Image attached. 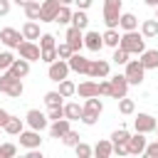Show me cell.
<instances>
[{
  "label": "cell",
  "mask_w": 158,
  "mask_h": 158,
  "mask_svg": "<svg viewBox=\"0 0 158 158\" xmlns=\"http://www.w3.org/2000/svg\"><path fill=\"white\" fill-rule=\"evenodd\" d=\"M25 158H44V156L40 153V148H35V151H30V153H27Z\"/></svg>",
  "instance_id": "816d5d0a"
},
{
  "label": "cell",
  "mask_w": 158,
  "mask_h": 158,
  "mask_svg": "<svg viewBox=\"0 0 158 158\" xmlns=\"http://www.w3.org/2000/svg\"><path fill=\"white\" fill-rule=\"evenodd\" d=\"M146 146H148V141H146V136H143V133L131 136V138H128V156H143Z\"/></svg>",
  "instance_id": "e0dca14e"
},
{
  "label": "cell",
  "mask_w": 158,
  "mask_h": 158,
  "mask_svg": "<svg viewBox=\"0 0 158 158\" xmlns=\"http://www.w3.org/2000/svg\"><path fill=\"white\" fill-rule=\"evenodd\" d=\"M69 72H72V69H69V64H67V62H62V59H57L54 64H49L47 77H49V81H57V84H59V81H64V79L69 77Z\"/></svg>",
  "instance_id": "30bf717a"
},
{
  "label": "cell",
  "mask_w": 158,
  "mask_h": 158,
  "mask_svg": "<svg viewBox=\"0 0 158 158\" xmlns=\"http://www.w3.org/2000/svg\"><path fill=\"white\" fill-rule=\"evenodd\" d=\"M79 138H81V136H79V133H77V131H69V133H67V136H64V138H62V143H64V146H72V148H74V146H77V143H81V141H79Z\"/></svg>",
  "instance_id": "7bdbcfd3"
},
{
  "label": "cell",
  "mask_w": 158,
  "mask_h": 158,
  "mask_svg": "<svg viewBox=\"0 0 158 158\" xmlns=\"http://www.w3.org/2000/svg\"><path fill=\"white\" fill-rule=\"evenodd\" d=\"M12 62H15L12 52H0V72H7L12 67Z\"/></svg>",
  "instance_id": "b9f144b4"
},
{
  "label": "cell",
  "mask_w": 158,
  "mask_h": 158,
  "mask_svg": "<svg viewBox=\"0 0 158 158\" xmlns=\"http://www.w3.org/2000/svg\"><path fill=\"white\" fill-rule=\"evenodd\" d=\"M109 69H111V64H109L106 59H91L89 77H91V79H106V77H109Z\"/></svg>",
  "instance_id": "4fadbf2b"
},
{
  "label": "cell",
  "mask_w": 158,
  "mask_h": 158,
  "mask_svg": "<svg viewBox=\"0 0 158 158\" xmlns=\"http://www.w3.org/2000/svg\"><path fill=\"white\" fill-rule=\"evenodd\" d=\"M101 40H104V44H106V47H114V49H118L121 35H118V30H106V32L101 35Z\"/></svg>",
  "instance_id": "f546056e"
},
{
  "label": "cell",
  "mask_w": 158,
  "mask_h": 158,
  "mask_svg": "<svg viewBox=\"0 0 158 158\" xmlns=\"http://www.w3.org/2000/svg\"><path fill=\"white\" fill-rule=\"evenodd\" d=\"M12 7V0H0V17H5Z\"/></svg>",
  "instance_id": "c3c4849f"
},
{
  "label": "cell",
  "mask_w": 158,
  "mask_h": 158,
  "mask_svg": "<svg viewBox=\"0 0 158 158\" xmlns=\"http://www.w3.org/2000/svg\"><path fill=\"white\" fill-rule=\"evenodd\" d=\"M64 40H67V44L72 47V52L74 54H79V49L84 47V32L81 30H77V27H67V35H64Z\"/></svg>",
  "instance_id": "8fae6325"
},
{
  "label": "cell",
  "mask_w": 158,
  "mask_h": 158,
  "mask_svg": "<svg viewBox=\"0 0 158 158\" xmlns=\"http://www.w3.org/2000/svg\"><path fill=\"white\" fill-rule=\"evenodd\" d=\"M0 40H2V44H5V47H10V49H17V47L25 42L22 32H20V30H15V27H2V30H0Z\"/></svg>",
  "instance_id": "8992f818"
},
{
  "label": "cell",
  "mask_w": 158,
  "mask_h": 158,
  "mask_svg": "<svg viewBox=\"0 0 158 158\" xmlns=\"http://www.w3.org/2000/svg\"><path fill=\"white\" fill-rule=\"evenodd\" d=\"M64 99H69V96H74L77 94V84L74 81H69V79H64V81H59V89H57Z\"/></svg>",
  "instance_id": "836d02e7"
},
{
  "label": "cell",
  "mask_w": 158,
  "mask_h": 158,
  "mask_svg": "<svg viewBox=\"0 0 158 158\" xmlns=\"http://www.w3.org/2000/svg\"><path fill=\"white\" fill-rule=\"evenodd\" d=\"M40 49H57V40H54V35L44 32V35L40 37Z\"/></svg>",
  "instance_id": "74e56055"
},
{
  "label": "cell",
  "mask_w": 158,
  "mask_h": 158,
  "mask_svg": "<svg viewBox=\"0 0 158 158\" xmlns=\"http://www.w3.org/2000/svg\"><path fill=\"white\" fill-rule=\"evenodd\" d=\"M62 99H64V96H62L59 91H47V94H44V104H47V109H59V106H64Z\"/></svg>",
  "instance_id": "1f68e13d"
},
{
  "label": "cell",
  "mask_w": 158,
  "mask_h": 158,
  "mask_svg": "<svg viewBox=\"0 0 158 158\" xmlns=\"http://www.w3.org/2000/svg\"><path fill=\"white\" fill-rule=\"evenodd\" d=\"M15 156H17L15 143H0V158H15Z\"/></svg>",
  "instance_id": "60d3db41"
},
{
  "label": "cell",
  "mask_w": 158,
  "mask_h": 158,
  "mask_svg": "<svg viewBox=\"0 0 158 158\" xmlns=\"http://www.w3.org/2000/svg\"><path fill=\"white\" fill-rule=\"evenodd\" d=\"M72 27H77V30H86L89 27V15L84 12V10H77L74 15H72Z\"/></svg>",
  "instance_id": "f1b7e54d"
},
{
  "label": "cell",
  "mask_w": 158,
  "mask_h": 158,
  "mask_svg": "<svg viewBox=\"0 0 158 158\" xmlns=\"http://www.w3.org/2000/svg\"><path fill=\"white\" fill-rule=\"evenodd\" d=\"M118 27H121L123 32H136V30H138V17H136L133 12H121Z\"/></svg>",
  "instance_id": "ac0fdd59"
},
{
  "label": "cell",
  "mask_w": 158,
  "mask_h": 158,
  "mask_svg": "<svg viewBox=\"0 0 158 158\" xmlns=\"http://www.w3.org/2000/svg\"><path fill=\"white\" fill-rule=\"evenodd\" d=\"M123 77L128 79V86H138V84H143V79H146V69H143L141 59H131V62L126 64Z\"/></svg>",
  "instance_id": "277c9868"
},
{
  "label": "cell",
  "mask_w": 158,
  "mask_h": 158,
  "mask_svg": "<svg viewBox=\"0 0 158 158\" xmlns=\"http://www.w3.org/2000/svg\"><path fill=\"white\" fill-rule=\"evenodd\" d=\"M47 118H49V121H62V118H64V106L49 109V111H47Z\"/></svg>",
  "instance_id": "bcb514c9"
},
{
  "label": "cell",
  "mask_w": 158,
  "mask_h": 158,
  "mask_svg": "<svg viewBox=\"0 0 158 158\" xmlns=\"http://www.w3.org/2000/svg\"><path fill=\"white\" fill-rule=\"evenodd\" d=\"M67 64H69V69H72V72H77V74H89L91 59L81 57V52H79V54H72V59H69Z\"/></svg>",
  "instance_id": "5bb4252c"
},
{
  "label": "cell",
  "mask_w": 158,
  "mask_h": 158,
  "mask_svg": "<svg viewBox=\"0 0 158 158\" xmlns=\"http://www.w3.org/2000/svg\"><path fill=\"white\" fill-rule=\"evenodd\" d=\"M143 2H146L148 7H158V0H143Z\"/></svg>",
  "instance_id": "db71d44e"
},
{
  "label": "cell",
  "mask_w": 158,
  "mask_h": 158,
  "mask_svg": "<svg viewBox=\"0 0 158 158\" xmlns=\"http://www.w3.org/2000/svg\"><path fill=\"white\" fill-rule=\"evenodd\" d=\"M128 57H131V54H128L126 49H121V47H118V49H114V57H111V59H114V64H123V67H126V64L131 62Z\"/></svg>",
  "instance_id": "ab89813d"
},
{
  "label": "cell",
  "mask_w": 158,
  "mask_h": 158,
  "mask_svg": "<svg viewBox=\"0 0 158 158\" xmlns=\"http://www.w3.org/2000/svg\"><path fill=\"white\" fill-rule=\"evenodd\" d=\"M15 158H25V156H15Z\"/></svg>",
  "instance_id": "6f0895ef"
},
{
  "label": "cell",
  "mask_w": 158,
  "mask_h": 158,
  "mask_svg": "<svg viewBox=\"0 0 158 158\" xmlns=\"http://www.w3.org/2000/svg\"><path fill=\"white\" fill-rule=\"evenodd\" d=\"M101 111H104V104H101V99L99 96H94V99H86L84 101V114H91V116H101Z\"/></svg>",
  "instance_id": "484cf974"
},
{
  "label": "cell",
  "mask_w": 158,
  "mask_h": 158,
  "mask_svg": "<svg viewBox=\"0 0 158 158\" xmlns=\"http://www.w3.org/2000/svg\"><path fill=\"white\" fill-rule=\"evenodd\" d=\"M40 143H42L40 131H32V128H30V131H22V133H20V146L35 151V148H40Z\"/></svg>",
  "instance_id": "2e32d148"
},
{
  "label": "cell",
  "mask_w": 158,
  "mask_h": 158,
  "mask_svg": "<svg viewBox=\"0 0 158 158\" xmlns=\"http://www.w3.org/2000/svg\"><path fill=\"white\" fill-rule=\"evenodd\" d=\"M0 44H2V40H0Z\"/></svg>",
  "instance_id": "680465c9"
},
{
  "label": "cell",
  "mask_w": 158,
  "mask_h": 158,
  "mask_svg": "<svg viewBox=\"0 0 158 158\" xmlns=\"http://www.w3.org/2000/svg\"><path fill=\"white\" fill-rule=\"evenodd\" d=\"M156 126H158V118H153L151 114H138L136 118H133V128H136V133H151V131H156Z\"/></svg>",
  "instance_id": "ba28073f"
},
{
  "label": "cell",
  "mask_w": 158,
  "mask_h": 158,
  "mask_svg": "<svg viewBox=\"0 0 158 158\" xmlns=\"http://www.w3.org/2000/svg\"><path fill=\"white\" fill-rule=\"evenodd\" d=\"M74 151H77V158H91L94 156V146H89V143H77L74 146Z\"/></svg>",
  "instance_id": "8d00e7d4"
},
{
  "label": "cell",
  "mask_w": 158,
  "mask_h": 158,
  "mask_svg": "<svg viewBox=\"0 0 158 158\" xmlns=\"http://www.w3.org/2000/svg\"><path fill=\"white\" fill-rule=\"evenodd\" d=\"M99 96H111V84H109V79H101V81H99Z\"/></svg>",
  "instance_id": "7dc6e473"
},
{
  "label": "cell",
  "mask_w": 158,
  "mask_h": 158,
  "mask_svg": "<svg viewBox=\"0 0 158 158\" xmlns=\"http://www.w3.org/2000/svg\"><path fill=\"white\" fill-rule=\"evenodd\" d=\"M156 131H158V126H156Z\"/></svg>",
  "instance_id": "91938a15"
},
{
  "label": "cell",
  "mask_w": 158,
  "mask_h": 158,
  "mask_svg": "<svg viewBox=\"0 0 158 158\" xmlns=\"http://www.w3.org/2000/svg\"><path fill=\"white\" fill-rule=\"evenodd\" d=\"M25 123H27L32 131H44V128L49 126V118H47V114H42L40 109H30L27 116H25Z\"/></svg>",
  "instance_id": "5b68a950"
},
{
  "label": "cell",
  "mask_w": 158,
  "mask_h": 158,
  "mask_svg": "<svg viewBox=\"0 0 158 158\" xmlns=\"http://www.w3.org/2000/svg\"><path fill=\"white\" fill-rule=\"evenodd\" d=\"M0 91H2V94H7V96H12V99H20V96H22V91H25L22 79L12 77L10 72H2V74H0Z\"/></svg>",
  "instance_id": "7a4b0ae2"
},
{
  "label": "cell",
  "mask_w": 158,
  "mask_h": 158,
  "mask_svg": "<svg viewBox=\"0 0 158 158\" xmlns=\"http://www.w3.org/2000/svg\"><path fill=\"white\" fill-rule=\"evenodd\" d=\"M69 131H72V121L69 118H62V121H52L49 123V136L52 138H64Z\"/></svg>",
  "instance_id": "9a60e30c"
},
{
  "label": "cell",
  "mask_w": 158,
  "mask_h": 158,
  "mask_svg": "<svg viewBox=\"0 0 158 158\" xmlns=\"http://www.w3.org/2000/svg\"><path fill=\"white\" fill-rule=\"evenodd\" d=\"M94 156H96V158H111V156H114V143L106 141V138H101V141L94 146Z\"/></svg>",
  "instance_id": "cb8c5ba5"
},
{
  "label": "cell",
  "mask_w": 158,
  "mask_h": 158,
  "mask_svg": "<svg viewBox=\"0 0 158 158\" xmlns=\"http://www.w3.org/2000/svg\"><path fill=\"white\" fill-rule=\"evenodd\" d=\"M84 47H86V49H91V52H99V49L104 47V40H101V35H99V32H94V30L84 32Z\"/></svg>",
  "instance_id": "d6986e66"
},
{
  "label": "cell",
  "mask_w": 158,
  "mask_h": 158,
  "mask_svg": "<svg viewBox=\"0 0 158 158\" xmlns=\"http://www.w3.org/2000/svg\"><path fill=\"white\" fill-rule=\"evenodd\" d=\"M141 64H143L146 72L148 69H158V49H146L141 54Z\"/></svg>",
  "instance_id": "d4e9b609"
},
{
  "label": "cell",
  "mask_w": 158,
  "mask_h": 158,
  "mask_svg": "<svg viewBox=\"0 0 158 158\" xmlns=\"http://www.w3.org/2000/svg\"><path fill=\"white\" fill-rule=\"evenodd\" d=\"M141 158H158V141H153V143H148Z\"/></svg>",
  "instance_id": "ee69618b"
},
{
  "label": "cell",
  "mask_w": 158,
  "mask_h": 158,
  "mask_svg": "<svg viewBox=\"0 0 158 158\" xmlns=\"http://www.w3.org/2000/svg\"><path fill=\"white\" fill-rule=\"evenodd\" d=\"M81 114H84V106H79L77 101L64 104V118H69V121H79V118H81Z\"/></svg>",
  "instance_id": "4316f807"
},
{
  "label": "cell",
  "mask_w": 158,
  "mask_h": 158,
  "mask_svg": "<svg viewBox=\"0 0 158 158\" xmlns=\"http://www.w3.org/2000/svg\"><path fill=\"white\" fill-rule=\"evenodd\" d=\"M77 94H79L81 99H94V96H99V81H81V84L77 86Z\"/></svg>",
  "instance_id": "ffe728a7"
},
{
  "label": "cell",
  "mask_w": 158,
  "mask_h": 158,
  "mask_svg": "<svg viewBox=\"0 0 158 158\" xmlns=\"http://www.w3.org/2000/svg\"><path fill=\"white\" fill-rule=\"evenodd\" d=\"M118 111H121L123 116H131V114L136 111V101H133V99H128V96H126V99H121V101H118Z\"/></svg>",
  "instance_id": "d590c367"
},
{
  "label": "cell",
  "mask_w": 158,
  "mask_h": 158,
  "mask_svg": "<svg viewBox=\"0 0 158 158\" xmlns=\"http://www.w3.org/2000/svg\"><path fill=\"white\" fill-rule=\"evenodd\" d=\"M10 121V114L5 111V109H0V128H5V123Z\"/></svg>",
  "instance_id": "681fc988"
},
{
  "label": "cell",
  "mask_w": 158,
  "mask_h": 158,
  "mask_svg": "<svg viewBox=\"0 0 158 158\" xmlns=\"http://www.w3.org/2000/svg\"><path fill=\"white\" fill-rule=\"evenodd\" d=\"M17 52H20V59L42 62V49H40V44H35V42H22V44L17 47Z\"/></svg>",
  "instance_id": "9c48e42d"
},
{
  "label": "cell",
  "mask_w": 158,
  "mask_h": 158,
  "mask_svg": "<svg viewBox=\"0 0 158 158\" xmlns=\"http://www.w3.org/2000/svg\"><path fill=\"white\" fill-rule=\"evenodd\" d=\"M7 136H20L22 131H25V121L22 118H17V116H10V121L5 123V128H2Z\"/></svg>",
  "instance_id": "603a6c76"
},
{
  "label": "cell",
  "mask_w": 158,
  "mask_h": 158,
  "mask_svg": "<svg viewBox=\"0 0 158 158\" xmlns=\"http://www.w3.org/2000/svg\"><path fill=\"white\" fill-rule=\"evenodd\" d=\"M7 72H10L12 77H17V79H25V77L30 74V62H27V59H15Z\"/></svg>",
  "instance_id": "7402d4cb"
},
{
  "label": "cell",
  "mask_w": 158,
  "mask_h": 158,
  "mask_svg": "<svg viewBox=\"0 0 158 158\" xmlns=\"http://www.w3.org/2000/svg\"><path fill=\"white\" fill-rule=\"evenodd\" d=\"M156 20H158V7H156Z\"/></svg>",
  "instance_id": "9f6ffc18"
},
{
  "label": "cell",
  "mask_w": 158,
  "mask_h": 158,
  "mask_svg": "<svg viewBox=\"0 0 158 158\" xmlns=\"http://www.w3.org/2000/svg\"><path fill=\"white\" fill-rule=\"evenodd\" d=\"M59 2L57 0H42V12H40V22H54L57 12H59Z\"/></svg>",
  "instance_id": "7c38bea8"
},
{
  "label": "cell",
  "mask_w": 158,
  "mask_h": 158,
  "mask_svg": "<svg viewBox=\"0 0 158 158\" xmlns=\"http://www.w3.org/2000/svg\"><path fill=\"white\" fill-rule=\"evenodd\" d=\"M128 138H131V133H128L126 128H116V131L111 133V143H114V146H126Z\"/></svg>",
  "instance_id": "d6a6232c"
},
{
  "label": "cell",
  "mask_w": 158,
  "mask_h": 158,
  "mask_svg": "<svg viewBox=\"0 0 158 158\" xmlns=\"http://www.w3.org/2000/svg\"><path fill=\"white\" fill-rule=\"evenodd\" d=\"M22 37H25V42H35V40H40L42 35H40V25L37 22H32V20H27L25 25H22Z\"/></svg>",
  "instance_id": "44dd1931"
},
{
  "label": "cell",
  "mask_w": 158,
  "mask_h": 158,
  "mask_svg": "<svg viewBox=\"0 0 158 158\" xmlns=\"http://www.w3.org/2000/svg\"><path fill=\"white\" fill-rule=\"evenodd\" d=\"M118 47L126 49L128 54H143V52H146V40H143V35H141L138 30H136V32H123Z\"/></svg>",
  "instance_id": "6da1fadb"
},
{
  "label": "cell",
  "mask_w": 158,
  "mask_h": 158,
  "mask_svg": "<svg viewBox=\"0 0 158 158\" xmlns=\"http://www.w3.org/2000/svg\"><path fill=\"white\" fill-rule=\"evenodd\" d=\"M74 5H77L79 10H84V12H86V7L91 5V0H74Z\"/></svg>",
  "instance_id": "f907efd6"
},
{
  "label": "cell",
  "mask_w": 158,
  "mask_h": 158,
  "mask_svg": "<svg viewBox=\"0 0 158 158\" xmlns=\"http://www.w3.org/2000/svg\"><path fill=\"white\" fill-rule=\"evenodd\" d=\"M40 12H42V2H40V0H32V2L25 7V17H27V20H32V22H35V20H40Z\"/></svg>",
  "instance_id": "4dcf8cb0"
},
{
  "label": "cell",
  "mask_w": 158,
  "mask_h": 158,
  "mask_svg": "<svg viewBox=\"0 0 158 158\" xmlns=\"http://www.w3.org/2000/svg\"><path fill=\"white\" fill-rule=\"evenodd\" d=\"M121 17V0H104V22L106 30H116Z\"/></svg>",
  "instance_id": "3957f363"
},
{
  "label": "cell",
  "mask_w": 158,
  "mask_h": 158,
  "mask_svg": "<svg viewBox=\"0 0 158 158\" xmlns=\"http://www.w3.org/2000/svg\"><path fill=\"white\" fill-rule=\"evenodd\" d=\"M141 35L143 40H151V37H158V20H143L141 22Z\"/></svg>",
  "instance_id": "83f0119b"
},
{
  "label": "cell",
  "mask_w": 158,
  "mask_h": 158,
  "mask_svg": "<svg viewBox=\"0 0 158 158\" xmlns=\"http://www.w3.org/2000/svg\"><path fill=\"white\" fill-rule=\"evenodd\" d=\"M72 54H74V52H72V47H69L67 42L57 44V57H59L62 62H69V59H72Z\"/></svg>",
  "instance_id": "f35d334b"
},
{
  "label": "cell",
  "mask_w": 158,
  "mask_h": 158,
  "mask_svg": "<svg viewBox=\"0 0 158 158\" xmlns=\"http://www.w3.org/2000/svg\"><path fill=\"white\" fill-rule=\"evenodd\" d=\"M109 84H111V99H116V101L126 99V91H128V79H126L123 74L111 77V79H109Z\"/></svg>",
  "instance_id": "52a82bcc"
},
{
  "label": "cell",
  "mask_w": 158,
  "mask_h": 158,
  "mask_svg": "<svg viewBox=\"0 0 158 158\" xmlns=\"http://www.w3.org/2000/svg\"><path fill=\"white\" fill-rule=\"evenodd\" d=\"M57 2H59V5H67V7H69V5L74 2V0H57Z\"/></svg>",
  "instance_id": "11a10c76"
},
{
  "label": "cell",
  "mask_w": 158,
  "mask_h": 158,
  "mask_svg": "<svg viewBox=\"0 0 158 158\" xmlns=\"http://www.w3.org/2000/svg\"><path fill=\"white\" fill-rule=\"evenodd\" d=\"M59 57H57V49H42V62H47V64H54Z\"/></svg>",
  "instance_id": "f6af8a7d"
},
{
  "label": "cell",
  "mask_w": 158,
  "mask_h": 158,
  "mask_svg": "<svg viewBox=\"0 0 158 158\" xmlns=\"http://www.w3.org/2000/svg\"><path fill=\"white\" fill-rule=\"evenodd\" d=\"M72 15H74V12H72L67 5H62L59 12H57V20H54V22H57V25H72Z\"/></svg>",
  "instance_id": "e575fe53"
},
{
  "label": "cell",
  "mask_w": 158,
  "mask_h": 158,
  "mask_svg": "<svg viewBox=\"0 0 158 158\" xmlns=\"http://www.w3.org/2000/svg\"><path fill=\"white\" fill-rule=\"evenodd\" d=\"M12 2H15V5H20V7H22V10H25V7H27V5H30V2H32V0H12Z\"/></svg>",
  "instance_id": "f5cc1de1"
}]
</instances>
